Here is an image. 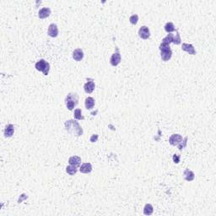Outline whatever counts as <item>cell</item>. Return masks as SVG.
Here are the masks:
<instances>
[{
    "label": "cell",
    "mask_w": 216,
    "mask_h": 216,
    "mask_svg": "<svg viewBox=\"0 0 216 216\" xmlns=\"http://www.w3.org/2000/svg\"><path fill=\"white\" fill-rule=\"evenodd\" d=\"M69 163L71 166H79L81 164V158L79 156L74 155V156H71L69 159Z\"/></svg>",
    "instance_id": "2e32d148"
},
{
    "label": "cell",
    "mask_w": 216,
    "mask_h": 216,
    "mask_svg": "<svg viewBox=\"0 0 216 216\" xmlns=\"http://www.w3.org/2000/svg\"><path fill=\"white\" fill-rule=\"evenodd\" d=\"M77 171H78L77 166H71V165H69V166H68L66 167V172L70 176L75 175V174L77 173Z\"/></svg>",
    "instance_id": "d6986e66"
},
{
    "label": "cell",
    "mask_w": 216,
    "mask_h": 216,
    "mask_svg": "<svg viewBox=\"0 0 216 216\" xmlns=\"http://www.w3.org/2000/svg\"><path fill=\"white\" fill-rule=\"evenodd\" d=\"M139 21V15H133L129 18V21L132 24H136Z\"/></svg>",
    "instance_id": "d4e9b609"
},
{
    "label": "cell",
    "mask_w": 216,
    "mask_h": 216,
    "mask_svg": "<svg viewBox=\"0 0 216 216\" xmlns=\"http://www.w3.org/2000/svg\"><path fill=\"white\" fill-rule=\"evenodd\" d=\"M15 133V127L13 124H8L7 126L5 127V129H4V136L6 138H10L12 137L13 134Z\"/></svg>",
    "instance_id": "5bb4252c"
},
{
    "label": "cell",
    "mask_w": 216,
    "mask_h": 216,
    "mask_svg": "<svg viewBox=\"0 0 216 216\" xmlns=\"http://www.w3.org/2000/svg\"><path fill=\"white\" fill-rule=\"evenodd\" d=\"M173 161H174V163L175 164H178L180 162V159H181V157H180V155H173Z\"/></svg>",
    "instance_id": "83f0119b"
},
{
    "label": "cell",
    "mask_w": 216,
    "mask_h": 216,
    "mask_svg": "<svg viewBox=\"0 0 216 216\" xmlns=\"http://www.w3.org/2000/svg\"><path fill=\"white\" fill-rule=\"evenodd\" d=\"M98 138H99V135L98 134L91 135V137H90V141L91 142V143H95V142H96V141L98 140Z\"/></svg>",
    "instance_id": "4316f807"
},
{
    "label": "cell",
    "mask_w": 216,
    "mask_h": 216,
    "mask_svg": "<svg viewBox=\"0 0 216 216\" xmlns=\"http://www.w3.org/2000/svg\"><path fill=\"white\" fill-rule=\"evenodd\" d=\"M73 58L74 59V61L79 62L81 61L82 59L84 58V52L83 50L80 48L75 49L73 52Z\"/></svg>",
    "instance_id": "30bf717a"
},
{
    "label": "cell",
    "mask_w": 216,
    "mask_h": 216,
    "mask_svg": "<svg viewBox=\"0 0 216 216\" xmlns=\"http://www.w3.org/2000/svg\"><path fill=\"white\" fill-rule=\"evenodd\" d=\"M184 179L188 182H192L195 178V174L193 173V171H192L189 169H186L183 172Z\"/></svg>",
    "instance_id": "9a60e30c"
},
{
    "label": "cell",
    "mask_w": 216,
    "mask_h": 216,
    "mask_svg": "<svg viewBox=\"0 0 216 216\" xmlns=\"http://www.w3.org/2000/svg\"><path fill=\"white\" fill-rule=\"evenodd\" d=\"M182 136L178 134L171 135V137L169 138V143L172 146H177L182 140Z\"/></svg>",
    "instance_id": "8992f818"
},
{
    "label": "cell",
    "mask_w": 216,
    "mask_h": 216,
    "mask_svg": "<svg viewBox=\"0 0 216 216\" xmlns=\"http://www.w3.org/2000/svg\"><path fill=\"white\" fill-rule=\"evenodd\" d=\"M173 39H174V35L172 33H168V35L162 40V42L167 43V44H171L173 42Z\"/></svg>",
    "instance_id": "7402d4cb"
},
{
    "label": "cell",
    "mask_w": 216,
    "mask_h": 216,
    "mask_svg": "<svg viewBox=\"0 0 216 216\" xmlns=\"http://www.w3.org/2000/svg\"><path fill=\"white\" fill-rule=\"evenodd\" d=\"M51 15V9L50 8H47V7H45V8H41L38 12V17L41 19V20H43V19H46L47 18Z\"/></svg>",
    "instance_id": "8fae6325"
},
{
    "label": "cell",
    "mask_w": 216,
    "mask_h": 216,
    "mask_svg": "<svg viewBox=\"0 0 216 216\" xmlns=\"http://www.w3.org/2000/svg\"><path fill=\"white\" fill-rule=\"evenodd\" d=\"M159 49L160 51H164V50H171V47L167 43H165V42H161L160 45L159 47Z\"/></svg>",
    "instance_id": "484cf974"
},
{
    "label": "cell",
    "mask_w": 216,
    "mask_h": 216,
    "mask_svg": "<svg viewBox=\"0 0 216 216\" xmlns=\"http://www.w3.org/2000/svg\"><path fill=\"white\" fill-rule=\"evenodd\" d=\"M73 117H74V118L77 119V120H84V119H85V117L82 116L81 109H79V108H77V109L74 110Z\"/></svg>",
    "instance_id": "44dd1931"
},
{
    "label": "cell",
    "mask_w": 216,
    "mask_h": 216,
    "mask_svg": "<svg viewBox=\"0 0 216 216\" xmlns=\"http://www.w3.org/2000/svg\"><path fill=\"white\" fill-rule=\"evenodd\" d=\"M160 57L162 61L167 62L172 57V52L171 50H164V51H160Z\"/></svg>",
    "instance_id": "4fadbf2b"
},
{
    "label": "cell",
    "mask_w": 216,
    "mask_h": 216,
    "mask_svg": "<svg viewBox=\"0 0 216 216\" xmlns=\"http://www.w3.org/2000/svg\"><path fill=\"white\" fill-rule=\"evenodd\" d=\"M188 137H185L182 140V142L177 145V147H178V149H179V150H182L183 149H185L186 147H187V143H188Z\"/></svg>",
    "instance_id": "603a6c76"
},
{
    "label": "cell",
    "mask_w": 216,
    "mask_h": 216,
    "mask_svg": "<svg viewBox=\"0 0 216 216\" xmlns=\"http://www.w3.org/2000/svg\"><path fill=\"white\" fill-rule=\"evenodd\" d=\"M139 36L140 38H142L143 40H147L150 37V31L149 27H147L145 25H143L142 27H140L139 30Z\"/></svg>",
    "instance_id": "52a82bcc"
},
{
    "label": "cell",
    "mask_w": 216,
    "mask_h": 216,
    "mask_svg": "<svg viewBox=\"0 0 216 216\" xmlns=\"http://www.w3.org/2000/svg\"><path fill=\"white\" fill-rule=\"evenodd\" d=\"M154 212V208L150 204H145L144 208H143V214L145 215H151Z\"/></svg>",
    "instance_id": "ac0fdd59"
},
{
    "label": "cell",
    "mask_w": 216,
    "mask_h": 216,
    "mask_svg": "<svg viewBox=\"0 0 216 216\" xmlns=\"http://www.w3.org/2000/svg\"><path fill=\"white\" fill-rule=\"evenodd\" d=\"M182 50L186 52V53H188V54H191V55H195L197 53L194 47L192 44H188V43H182Z\"/></svg>",
    "instance_id": "9c48e42d"
},
{
    "label": "cell",
    "mask_w": 216,
    "mask_h": 216,
    "mask_svg": "<svg viewBox=\"0 0 216 216\" xmlns=\"http://www.w3.org/2000/svg\"><path fill=\"white\" fill-rule=\"evenodd\" d=\"M95 88V84L94 79H87V82L84 85V89L87 94H91L94 91Z\"/></svg>",
    "instance_id": "5b68a950"
},
{
    "label": "cell",
    "mask_w": 216,
    "mask_h": 216,
    "mask_svg": "<svg viewBox=\"0 0 216 216\" xmlns=\"http://www.w3.org/2000/svg\"><path fill=\"white\" fill-rule=\"evenodd\" d=\"M95 99L92 97H87L85 101V108L87 110H91L93 109L95 106Z\"/></svg>",
    "instance_id": "e0dca14e"
},
{
    "label": "cell",
    "mask_w": 216,
    "mask_h": 216,
    "mask_svg": "<svg viewBox=\"0 0 216 216\" xmlns=\"http://www.w3.org/2000/svg\"><path fill=\"white\" fill-rule=\"evenodd\" d=\"M64 126H65L66 131L70 134L73 135V136L79 137L84 133L83 128L79 125V123L77 121L73 120V119H70V120L66 121L65 123H64Z\"/></svg>",
    "instance_id": "6da1fadb"
},
{
    "label": "cell",
    "mask_w": 216,
    "mask_h": 216,
    "mask_svg": "<svg viewBox=\"0 0 216 216\" xmlns=\"http://www.w3.org/2000/svg\"><path fill=\"white\" fill-rule=\"evenodd\" d=\"M121 60H122L121 54L119 53L118 48H117V52L113 53L110 58L111 65L113 66V67H116V66H118L119 63H121Z\"/></svg>",
    "instance_id": "277c9868"
},
{
    "label": "cell",
    "mask_w": 216,
    "mask_h": 216,
    "mask_svg": "<svg viewBox=\"0 0 216 216\" xmlns=\"http://www.w3.org/2000/svg\"><path fill=\"white\" fill-rule=\"evenodd\" d=\"M181 41H182V39H181V37H180V33L178 31V30H176V37H174L173 39V42L176 45H179L181 44Z\"/></svg>",
    "instance_id": "cb8c5ba5"
},
{
    "label": "cell",
    "mask_w": 216,
    "mask_h": 216,
    "mask_svg": "<svg viewBox=\"0 0 216 216\" xmlns=\"http://www.w3.org/2000/svg\"><path fill=\"white\" fill-rule=\"evenodd\" d=\"M35 68L37 70L42 72L44 75H47L49 73L50 70V64L47 61H46L45 59H40L39 61H37L35 64Z\"/></svg>",
    "instance_id": "3957f363"
},
{
    "label": "cell",
    "mask_w": 216,
    "mask_h": 216,
    "mask_svg": "<svg viewBox=\"0 0 216 216\" xmlns=\"http://www.w3.org/2000/svg\"><path fill=\"white\" fill-rule=\"evenodd\" d=\"M47 35L51 37H57L58 36V28L56 24H51L48 26Z\"/></svg>",
    "instance_id": "ba28073f"
},
{
    "label": "cell",
    "mask_w": 216,
    "mask_h": 216,
    "mask_svg": "<svg viewBox=\"0 0 216 216\" xmlns=\"http://www.w3.org/2000/svg\"><path fill=\"white\" fill-rule=\"evenodd\" d=\"M64 102H65L66 106L69 110H73V108L79 104V95H78L77 93L70 92L67 95Z\"/></svg>",
    "instance_id": "7a4b0ae2"
},
{
    "label": "cell",
    "mask_w": 216,
    "mask_h": 216,
    "mask_svg": "<svg viewBox=\"0 0 216 216\" xmlns=\"http://www.w3.org/2000/svg\"><path fill=\"white\" fill-rule=\"evenodd\" d=\"M165 31L167 33H171L173 31H175L176 28L174 24L172 22H167L166 24H165Z\"/></svg>",
    "instance_id": "ffe728a7"
},
{
    "label": "cell",
    "mask_w": 216,
    "mask_h": 216,
    "mask_svg": "<svg viewBox=\"0 0 216 216\" xmlns=\"http://www.w3.org/2000/svg\"><path fill=\"white\" fill-rule=\"evenodd\" d=\"M79 171L83 174H89L92 171V165L90 163H83L80 166Z\"/></svg>",
    "instance_id": "7c38bea8"
}]
</instances>
